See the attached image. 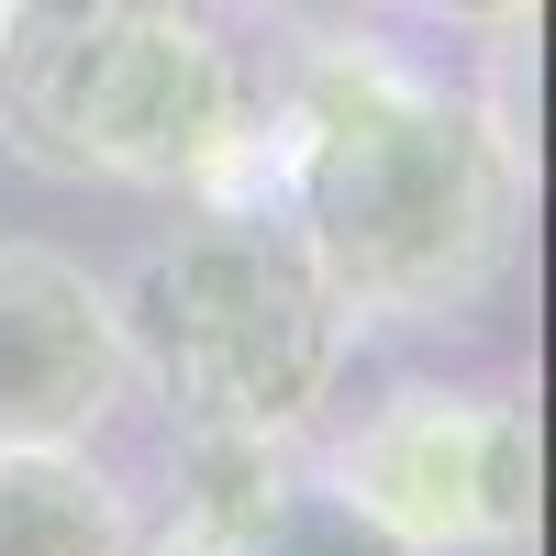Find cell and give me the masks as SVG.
<instances>
[{
  "mask_svg": "<svg viewBox=\"0 0 556 556\" xmlns=\"http://www.w3.org/2000/svg\"><path fill=\"white\" fill-rule=\"evenodd\" d=\"M401 12L434 23V34H479V45H490V34H523L534 0H401Z\"/></svg>",
  "mask_w": 556,
  "mask_h": 556,
  "instance_id": "10",
  "label": "cell"
},
{
  "mask_svg": "<svg viewBox=\"0 0 556 556\" xmlns=\"http://www.w3.org/2000/svg\"><path fill=\"white\" fill-rule=\"evenodd\" d=\"M278 479H290V456H278L267 434H178V456H167V523L134 556H223L256 523V501Z\"/></svg>",
  "mask_w": 556,
  "mask_h": 556,
  "instance_id": "7",
  "label": "cell"
},
{
  "mask_svg": "<svg viewBox=\"0 0 556 556\" xmlns=\"http://www.w3.org/2000/svg\"><path fill=\"white\" fill-rule=\"evenodd\" d=\"M112 323L123 367L178 412V434H267V445H290L334 401L356 334V312L290 245V223L256 201H201L190 223H167L123 267Z\"/></svg>",
  "mask_w": 556,
  "mask_h": 556,
  "instance_id": "3",
  "label": "cell"
},
{
  "mask_svg": "<svg viewBox=\"0 0 556 556\" xmlns=\"http://www.w3.org/2000/svg\"><path fill=\"white\" fill-rule=\"evenodd\" d=\"M123 390L112 278H89L67 245H0V445H89Z\"/></svg>",
  "mask_w": 556,
  "mask_h": 556,
  "instance_id": "5",
  "label": "cell"
},
{
  "mask_svg": "<svg viewBox=\"0 0 556 556\" xmlns=\"http://www.w3.org/2000/svg\"><path fill=\"white\" fill-rule=\"evenodd\" d=\"M235 167L356 323H479L523 256V134L367 34L312 45Z\"/></svg>",
  "mask_w": 556,
  "mask_h": 556,
  "instance_id": "1",
  "label": "cell"
},
{
  "mask_svg": "<svg viewBox=\"0 0 556 556\" xmlns=\"http://www.w3.org/2000/svg\"><path fill=\"white\" fill-rule=\"evenodd\" d=\"M223 556H412L390 523H367L345 490H323L312 468H290L267 501H256V523L223 545Z\"/></svg>",
  "mask_w": 556,
  "mask_h": 556,
  "instance_id": "8",
  "label": "cell"
},
{
  "mask_svg": "<svg viewBox=\"0 0 556 556\" xmlns=\"http://www.w3.org/2000/svg\"><path fill=\"white\" fill-rule=\"evenodd\" d=\"M323 490H345L367 523H390L412 556H513L534 545V412L513 390L401 379L323 445Z\"/></svg>",
  "mask_w": 556,
  "mask_h": 556,
  "instance_id": "4",
  "label": "cell"
},
{
  "mask_svg": "<svg viewBox=\"0 0 556 556\" xmlns=\"http://www.w3.org/2000/svg\"><path fill=\"white\" fill-rule=\"evenodd\" d=\"M134 490L89 445H0V556H134Z\"/></svg>",
  "mask_w": 556,
  "mask_h": 556,
  "instance_id": "6",
  "label": "cell"
},
{
  "mask_svg": "<svg viewBox=\"0 0 556 556\" xmlns=\"http://www.w3.org/2000/svg\"><path fill=\"white\" fill-rule=\"evenodd\" d=\"M245 67L190 0H0V156L67 190H223Z\"/></svg>",
  "mask_w": 556,
  "mask_h": 556,
  "instance_id": "2",
  "label": "cell"
},
{
  "mask_svg": "<svg viewBox=\"0 0 556 556\" xmlns=\"http://www.w3.org/2000/svg\"><path fill=\"white\" fill-rule=\"evenodd\" d=\"M245 23H267V34H301V45H334V34H367L390 12V0H235Z\"/></svg>",
  "mask_w": 556,
  "mask_h": 556,
  "instance_id": "9",
  "label": "cell"
}]
</instances>
